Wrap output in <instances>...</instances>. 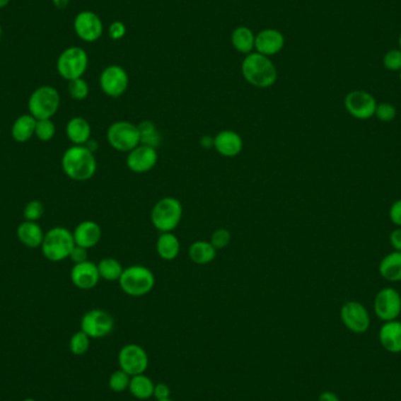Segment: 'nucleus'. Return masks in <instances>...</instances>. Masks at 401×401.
<instances>
[{
    "label": "nucleus",
    "mask_w": 401,
    "mask_h": 401,
    "mask_svg": "<svg viewBox=\"0 0 401 401\" xmlns=\"http://www.w3.org/2000/svg\"><path fill=\"white\" fill-rule=\"evenodd\" d=\"M344 105L351 117L358 120H368L374 117L378 103L371 93L352 91L344 100Z\"/></svg>",
    "instance_id": "11"
},
{
    "label": "nucleus",
    "mask_w": 401,
    "mask_h": 401,
    "mask_svg": "<svg viewBox=\"0 0 401 401\" xmlns=\"http://www.w3.org/2000/svg\"><path fill=\"white\" fill-rule=\"evenodd\" d=\"M35 126H37V120L31 114H23L14 121L11 134L14 141L24 144L35 136Z\"/></svg>",
    "instance_id": "25"
},
{
    "label": "nucleus",
    "mask_w": 401,
    "mask_h": 401,
    "mask_svg": "<svg viewBox=\"0 0 401 401\" xmlns=\"http://www.w3.org/2000/svg\"><path fill=\"white\" fill-rule=\"evenodd\" d=\"M55 124L52 119H46V120H37V126H35V136L38 137L39 140L42 142L51 141L54 137Z\"/></svg>",
    "instance_id": "34"
},
{
    "label": "nucleus",
    "mask_w": 401,
    "mask_h": 401,
    "mask_svg": "<svg viewBox=\"0 0 401 401\" xmlns=\"http://www.w3.org/2000/svg\"><path fill=\"white\" fill-rule=\"evenodd\" d=\"M398 42H399V50H400V51H401V33H400V35H399Z\"/></svg>",
    "instance_id": "49"
},
{
    "label": "nucleus",
    "mask_w": 401,
    "mask_h": 401,
    "mask_svg": "<svg viewBox=\"0 0 401 401\" xmlns=\"http://www.w3.org/2000/svg\"><path fill=\"white\" fill-rule=\"evenodd\" d=\"M158 161V151L155 148L139 144L133 151H129L126 158V163L131 172L135 174H144L151 172Z\"/></svg>",
    "instance_id": "16"
},
{
    "label": "nucleus",
    "mask_w": 401,
    "mask_h": 401,
    "mask_svg": "<svg viewBox=\"0 0 401 401\" xmlns=\"http://www.w3.org/2000/svg\"><path fill=\"white\" fill-rule=\"evenodd\" d=\"M388 216H390V220L393 224L401 228V199H397L392 204Z\"/></svg>",
    "instance_id": "43"
},
{
    "label": "nucleus",
    "mask_w": 401,
    "mask_h": 401,
    "mask_svg": "<svg viewBox=\"0 0 401 401\" xmlns=\"http://www.w3.org/2000/svg\"><path fill=\"white\" fill-rule=\"evenodd\" d=\"M66 135L74 146H85L91 140L92 128L83 117H72L66 126Z\"/></svg>",
    "instance_id": "23"
},
{
    "label": "nucleus",
    "mask_w": 401,
    "mask_h": 401,
    "mask_svg": "<svg viewBox=\"0 0 401 401\" xmlns=\"http://www.w3.org/2000/svg\"><path fill=\"white\" fill-rule=\"evenodd\" d=\"M399 78H400V83H401V69L399 71Z\"/></svg>",
    "instance_id": "52"
},
{
    "label": "nucleus",
    "mask_w": 401,
    "mask_h": 401,
    "mask_svg": "<svg viewBox=\"0 0 401 401\" xmlns=\"http://www.w3.org/2000/svg\"><path fill=\"white\" fill-rule=\"evenodd\" d=\"M129 78L121 66H108L100 76V87L110 98H119L127 91Z\"/></svg>",
    "instance_id": "13"
},
{
    "label": "nucleus",
    "mask_w": 401,
    "mask_h": 401,
    "mask_svg": "<svg viewBox=\"0 0 401 401\" xmlns=\"http://www.w3.org/2000/svg\"><path fill=\"white\" fill-rule=\"evenodd\" d=\"M242 74L245 81L257 87L269 88L277 80V69L269 57L260 53H250L242 62Z\"/></svg>",
    "instance_id": "2"
},
{
    "label": "nucleus",
    "mask_w": 401,
    "mask_h": 401,
    "mask_svg": "<svg viewBox=\"0 0 401 401\" xmlns=\"http://www.w3.org/2000/svg\"><path fill=\"white\" fill-rule=\"evenodd\" d=\"M181 250V243L174 233H161L156 242V251L163 261H174Z\"/></svg>",
    "instance_id": "24"
},
{
    "label": "nucleus",
    "mask_w": 401,
    "mask_h": 401,
    "mask_svg": "<svg viewBox=\"0 0 401 401\" xmlns=\"http://www.w3.org/2000/svg\"><path fill=\"white\" fill-rule=\"evenodd\" d=\"M100 277L108 281H119L124 272V267L120 262L113 257H106L101 260L98 265Z\"/></svg>",
    "instance_id": "31"
},
{
    "label": "nucleus",
    "mask_w": 401,
    "mask_h": 401,
    "mask_svg": "<svg viewBox=\"0 0 401 401\" xmlns=\"http://www.w3.org/2000/svg\"><path fill=\"white\" fill-rule=\"evenodd\" d=\"M45 213V207L40 201H31L28 202L24 208L25 221H32V222H37V221L42 219Z\"/></svg>",
    "instance_id": "36"
},
{
    "label": "nucleus",
    "mask_w": 401,
    "mask_h": 401,
    "mask_svg": "<svg viewBox=\"0 0 401 401\" xmlns=\"http://www.w3.org/2000/svg\"><path fill=\"white\" fill-rule=\"evenodd\" d=\"M379 339L385 350L392 354L401 352V322L390 320L381 326Z\"/></svg>",
    "instance_id": "21"
},
{
    "label": "nucleus",
    "mask_w": 401,
    "mask_h": 401,
    "mask_svg": "<svg viewBox=\"0 0 401 401\" xmlns=\"http://www.w3.org/2000/svg\"><path fill=\"white\" fill-rule=\"evenodd\" d=\"M62 170L73 181H88L95 175L98 163L95 155L86 146H72L64 153Z\"/></svg>",
    "instance_id": "1"
},
{
    "label": "nucleus",
    "mask_w": 401,
    "mask_h": 401,
    "mask_svg": "<svg viewBox=\"0 0 401 401\" xmlns=\"http://www.w3.org/2000/svg\"><path fill=\"white\" fill-rule=\"evenodd\" d=\"M189 258L195 265H209L216 258L217 250L208 240H196L189 247Z\"/></svg>",
    "instance_id": "26"
},
{
    "label": "nucleus",
    "mask_w": 401,
    "mask_h": 401,
    "mask_svg": "<svg viewBox=\"0 0 401 401\" xmlns=\"http://www.w3.org/2000/svg\"><path fill=\"white\" fill-rule=\"evenodd\" d=\"M69 258H71V261H72L74 265H79V263L88 261V252H87V249L79 247V245H76V247L73 248L72 252L69 255Z\"/></svg>",
    "instance_id": "41"
},
{
    "label": "nucleus",
    "mask_w": 401,
    "mask_h": 401,
    "mask_svg": "<svg viewBox=\"0 0 401 401\" xmlns=\"http://www.w3.org/2000/svg\"><path fill=\"white\" fill-rule=\"evenodd\" d=\"M85 146H86V147L88 148L89 151H92V153H95L96 149L99 148V144H98V142H96V141L92 140V139H91V140H89L88 142L85 144Z\"/></svg>",
    "instance_id": "47"
},
{
    "label": "nucleus",
    "mask_w": 401,
    "mask_h": 401,
    "mask_svg": "<svg viewBox=\"0 0 401 401\" xmlns=\"http://www.w3.org/2000/svg\"><path fill=\"white\" fill-rule=\"evenodd\" d=\"M374 117L381 122H391L397 117L395 107L390 103H378Z\"/></svg>",
    "instance_id": "37"
},
{
    "label": "nucleus",
    "mask_w": 401,
    "mask_h": 401,
    "mask_svg": "<svg viewBox=\"0 0 401 401\" xmlns=\"http://www.w3.org/2000/svg\"><path fill=\"white\" fill-rule=\"evenodd\" d=\"M318 401H339V398L332 392L326 391L319 395Z\"/></svg>",
    "instance_id": "45"
},
{
    "label": "nucleus",
    "mask_w": 401,
    "mask_h": 401,
    "mask_svg": "<svg viewBox=\"0 0 401 401\" xmlns=\"http://www.w3.org/2000/svg\"><path fill=\"white\" fill-rule=\"evenodd\" d=\"M126 32H127L126 25L121 21H114L113 24H110V30H108L110 37L113 40H120V39L124 38Z\"/></svg>",
    "instance_id": "40"
},
{
    "label": "nucleus",
    "mask_w": 401,
    "mask_h": 401,
    "mask_svg": "<svg viewBox=\"0 0 401 401\" xmlns=\"http://www.w3.org/2000/svg\"><path fill=\"white\" fill-rule=\"evenodd\" d=\"M340 318L344 325L354 333L366 332L370 327V315L359 302H347L340 310Z\"/></svg>",
    "instance_id": "15"
},
{
    "label": "nucleus",
    "mask_w": 401,
    "mask_h": 401,
    "mask_svg": "<svg viewBox=\"0 0 401 401\" xmlns=\"http://www.w3.org/2000/svg\"><path fill=\"white\" fill-rule=\"evenodd\" d=\"M183 215L182 203L175 197H163L155 203L151 213V220L155 229L160 233H173L181 223Z\"/></svg>",
    "instance_id": "5"
},
{
    "label": "nucleus",
    "mask_w": 401,
    "mask_h": 401,
    "mask_svg": "<svg viewBox=\"0 0 401 401\" xmlns=\"http://www.w3.org/2000/svg\"><path fill=\"white\" fill-rule=\"evenodd\" d=\"M154 381L144 373L131 377L128 390L134 398L139 399V400H147L154 395Z\"/></svg>",
    "instance_id": "28"
},
{
    "label": "nucleus",
    "mask_w": 401,
    "mask_h": 401,
    "mask_svg": "<svg viewBox=\"0 0 401 401\" xmlns=\"http://www.w3.org/2000/svg\"><path fill=\"white\" fill-rule=\"evenodd\" d=\"M101 236H103V230L94 221H83L76 226V229L73 231L76 245L85 248L87 250L95 247L101 240Z\"/></svg>",
    "instance_id": "20"
},
{
    "label": "nucleus",
    "mask_w": 401,
    "mask_h": 401,
    "mask_svg": "<svg viewBox=\"0 0 401 401\" xmlns=\"http://www.w3.org/2000/svg\"><path fill=\"white\" fill-rule=\"evenodd\" d=\"M1 35H3V28H1V25H0V39H1Z\"/></svg>",
    "instance_id": "50"
},
{
    "label": "nucleus",
    "mask_w": 401,
    "mask_h": 401,
    "mask_svg": "<svg viewBox=\"0 0 401 401\" xmlns=\"http://www.w3.org/2000/svg\"><path fill=\"white\" fill-rule=\"evenodd\" d=\"M88 67V55L81 47L71 46L62 52L57 60V71L62 79L72 81L83 78Z\"/></svg>",
    "instance_id": "7"
},
{
    "label": "nucleus",
    "mask_w": 401,
    "mask_h": 401,
    "mask_svg": "<svg viewBox=\"0 0 401 401\" xmlns=\"http://www.w3.org/2000/svg\"><path fill=\"white\" fill-rule=\"evenodd\" d=\"M52 3L59 10H64V8L69 6L71 0H52Z\"/></svg>",
    "instance_id": "46"
},
{
    "label": "nucleus",
    "mask_w": 401,
    "mask_h": 401,
    "mask_svg": "<svg viewBox=\"0 0 401 401\" xmlns=\"http://www.w3.org/2000/svg\"><path fill=\"white\" fill-rule=\"evenodd\" d=\"M161 401H174V400H172V399H167V400H161Z\"/></svg>",
    "instance_id": "53"
},
{
    "label": "nucleus",
    "mask_w": 401,
    "mask_h": 401,
    "mask_svg": "<svg viewBox=\"0 0 401 401\" xmlns=\"http://www.w3.org/2000/svg\"><path fill=\"white\" fill-rule=\"evenodd\" d=\"M76 35L86 42H94L101 38L103 24L98 14L91 11H83L76 14L73 23Z\"/></svg>",
    "instance_id": "14"
},
{
    "label": "nucleus",
    "mask_w": 401,
    "mask_h": 401,
    "mask_svg": "<svg viewBox=\"0 0 401 401\" xmlns=\"http://www.w3.org/2000/svg\"><path fill=\"white\" fill-rule=\"evenodd\" d=\"M60 94L53 86L38 87L28 99V110L35 120H46L54 117L60 107Z\"/></svg>",
    "instance_id": "6"
},
{
    "label": "nucleus",
    "mask_w": 401,
    "mask_h": 401,
    "mask_svg": "<svg viewBox=\"0 0 401 401\" xmlns=\"http://www.w3.org/2000/svg\"><path fill=\"white\" fill-rule=\"evenodd\" d=\"M230 240H231V233H229V230L217 229L211 235L210 243L213 244L216 250H222L230 243Z\"/></svg>",
    "instance_id": "39"
},
{
    "label": "nucleus",
    "mask_w": 401,
    "mask_h": 401,
    "mask_svg": "<svg viewBox=\"0 0 401 401\" xmlns=\"http://www.w3.org/2000/svg\"><path fill=\"white\" fill-rule=\"evenodd\" d=\"M69 93L72 99L76 101H83L89 94V86L86 80L83 78L69 81Z\"/></svg>",
    "instance_id": "35"
},
{
    "label": "nucleus",
    "mask_w": 401,
    "mask_h": 401,
    "mask_svg": "<svg viewBox=\"0 0 401 401\" xmlns=\"http://www.w3.org/2000/svg\"><path fill=\"white\" fill-rule=\"evenodd\" d=\"M384 67L392 72H399L401 69V51L400 50H390L386 52L383 59Z\"/></svg>",
    "instance_id": "38"
},
{
    "label": "nucleus",
    "mask_w": 401,
    "mask_h": 401,
    "mask_svg": "<svg viewBox=\"0 0 401 401\" xmlns=\"http://www.w3.org/2000/svg\"><path fill=\"white\" fill-rule=\"evenodd\" d=\"M91 338L83 331L74 333L69 340V350L74 356H83L88 351Z\"/></svg>",
    "instance_id": "32"
},
{
    "label": "nucleus",
    "mask_w": 401,
    "mask_h": 401,
    "mask_svg": "<svg viewBox=\"0 0 401 401\" xmlns=\"http://www.w3.org/2000/svg\"><path fill=\"white\" fill-rule=\"evenodd\" d=\"M129 383H131V376L126 373L121 368L113 372L110 377V380H108L110 390L113 392H117V393H121V392L128 390Z\"/></svg>",
    "instance_id": "33"
},
{
    "label": "nucleus",
    "mask_w": 401,
    "mask_h": 401,
    "mask_svg": "<svg viewBox=\"0 0 401 401\" xmlns=\"http://www.w3.org/2000/svg\"><path fill=\"white\" fill-rule=\"evenodd\" d=\"M379 274L388 281H401V251L395 250L381 260Z\"/></svg>",
    "instance_id": "27"
},
{
    "label": "nucleus",
    "mask_w": 401,
    "mask_h": 401,
    "mask_svg": "<svg viewBox=\"0 0 401 401\" xmlns=\"http://www.w3.org/2000/svg\"><path fill=\"white\" fill-rule=\"evenodd\" d=\"M100 277L98 265L91 261L74 265L71 270V281L80 290H91L95 288L99 283Z\"/></svg>",
    "instance_id": "17"
},
{
    "label": "nucleus",
    "mask_w": 401,
    "mask_h": 401,
    "mask_svg": "<svg viewBox=\"0 0 401 401\" xmlns=\"http://www.w3.org/2000/svg\"><path fill=\"white\" fill-rule=\"evenodd\" d=\"M24 401H35V399L28 398V399H25Z\"/></svg>",
    "instance_id": "51"
},
{
    "label": "nucleus",
    "mask_w": 401,
    "mask_h": 401,
    "mask_svg": "<svg viewBox=\"0 0 401 401\" xmlns=\"http://www.w3.org/2000/svg\"><path fill=\"white\" fill-rule=\"evenodd\" d=\"M81 331L89 338L100 339L112 333L114 330V318L110 313L101 309H93L86 312L81 318Z\"/></svg>",
    "instance_id": "9"
},
{
    "label": "nucleus",
    "mask_w": 401,
    "mask_h": 401,
    "mask_svg": "<svg viewBox=\"0 0 401 401\" xmlns=\"http://www.w3.org/2000/svg\"><path fill=\"white\" fill-rule=\"evenodd\" d=\"M284 44V35L274 28L263 30L255 39V48L257 50V53L265 57L277 54L283 50Z\"/></svg>",
    "instance_id": "19"
},
{
    "label": "nucleus",
    "mask_w": 401,
    "mask_h": 401,
    "mask_svg": "<svg viewBox=\"0 0 401 401\" xmlns=\"http://www.w3.org/2000/svg\"><path fill=\"white\" fill-rule=\"evenodd\" d=\"M119 365L120 368L131 377L137 374H144L149 365V358L144 347L137 344H127L119 352Z\"/></svg>",
    "instance_id": "10"
},
{
    "label": "nucleus",
    "mask_w": 401,
    "mask_h": 401,
    "mask_svg": "<svg viewBox=\"0 0 401 401\" xmlns=\"http://www.w3.org/2000/svg\"><path fill=\"white\" fill-rule=\"evenodd\" d=\"M107 141L115 151L129 153L140 144V134L136 124L128 121H117L107 129Z\"/></svg>",
    "instance_id": "8"
},
{
    "label": "nucleus",
    "mask_w": 401,
    "mask_h": 401,
    "mask_svg": "<svg viewBox=\"0 0 401 401\" xmlns=\"http://www.w3.org/2000/svg\"><path fill=\"white\" fill-rule=\"evenodd\" d=\"M17 236L18 240H21V243L24 244L25 247L35 249L42 247L45 233L38 223L24 221L18 226Z\"/></svg>",
    "instance_id": "22"
},
{
    "label": "nucleus",
    "mask_w": 401,
    "mask_h": 401,
    "mask_svg": "<svg viewBox=\"0 0 401 401\" xmlns=\"http://www.w3.org/2000/svg\"><path fill=\"white\" fill-rule=\"evenodd\" d=\"M255 39L256 37L252 31L245 26L237 28L231 35V42H233V47L244 54H250L251 51L254 50Z\"/></svg>",
    "instance_id": "29"
},
{
    "label": "nucleus",
    "mask_w": 401,
    "mask_h": 401,
    "mask_svg": "<svg viewBox=\"0 0 401 401\" xmlns=\"http://www.w3.org/2000/svg\"><path fill=\"white\" fill-rule=\"evenodd\" d=\"M10 3L11 0H0V10L4 8V7H6Z\"/></svg>",
    "instance_id": "48"
},
{
    "label": "nucleus",
    "mask_w": 401,
    "mask_h": 401,
    "mask_svg": "<svg viewBox=\"0 0 401 401\" xmlns=\"http://www.w3.org/2000/svg\"><path fill=\"white\" fill-rule=\"evenodd\" d=\"M170 388L168 385L163 384V383H158V384H155L154 388V397L156 401L167 400V399H170Z\"/></svg>",
    "instance_id": "42"
},
{
    "label": "nucleus",
    "mask_w": 401,
    "mask_h": 401,
    "mask_svg": "<svg viewBox=\"0 0 401 401\" xmlns=\"http://www.w3.org/2000/svg\"><path fill=\"white\" fill-rule=\"evenodd\" d=\"M137 129L140 134V144H144V146L155 148V149L161 144V134L153 121H141L140 124H137Z\"/></svg>",
    "instance_id": "30"
},
{
    "label": "nucleus",
    "mask_w": 401,
    "mask_h": 401,
    "mask_svg": "<svg viewBox=\"0 0 401 401\" xmlns=\"http://www.w3.org/2000/svg\"><path fill=\"white\" fill-rule=\"evenodd\" d=\"M214 148L224 158H236L243 149V139L233 131H222L214 137Z\"/></svg>",
    "instance_id": "18"
},
{
    "label": "nucleus",
    "mask_w": 401,
    "mask_h": 401,
    "mask_svg": "<svg viewBox=\"0 0 401 401\" xmlns=\"http://www.w3.org/2000/svg\"><path fill=\"white\" fill-rule=\"evenodd\" d=\"M376 315L384 320H395L401 313V296L395 289L384 288L374 298Z\"/></svg>",
    "instance_id": "12"
},
{
    "label": "nucleus",
    "mask_w": 401,
    "mask_h": 401,
    "mask_svg": "<svg viewBox=\"0 0 401 401\" xmlns=\"http://www.w3.org/2000/svg\"><path fill=\"white\" fill-rule=\"evenodd\" d=\"M390 243L395 251H401V229H395L390 235Z\"/></svg>",
    "instance_id": "44"
},
{
    "label": "nucleus",
    "mask_w": 401,
    "mask_h": 401,
    "mask_svg": "<svg viewBox=\"0 0 401 401\" xmlns=\"http://www.w3.org/2000/svg\"><path fill=\"white\" fill-rule=\"evenodd\" d=\"M122 291L131 297H144L154 289L155 276L151 269L144 265L126 267L119 279Z\"/></svg>",
    "instance_id": "4"
},
{
    "label": "nucleus",
    "mask_w": 401,
    "mask_h": 401,
    "mask_svg": "<svg viewBox=\"0 0 401 401\" xmlns=\"http://www.w3.org/2000/svg\"><path fill=\"white\" fill-rule=\"evenodd\" d=\"M0 135H1V131H0Z\"/></svg>",
    "instance_id": "54"
},
{
    "label": "nucleus",
    "mask_w": 401,
    "mask_h": 401,
    "mask_svg": "<svg viewBox=\"0 0 401 401\" xmlns=\"http://www.w3.org/2000/svg\"><path fill=\"white\" fill-rule=\"evenodd\" d=\"M76 247L72 231L64 226H54L45 233L42 249L44 257L51 262H62L69 258Z\"/></svg>",
    "instance_id": "3"
}]
</instances>
